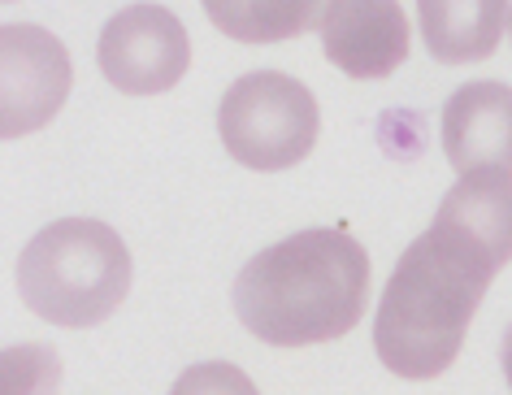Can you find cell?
<instances>
[{"instance_id":"7","label":"cell","mask_w":512,"mask_h":395,"mask_svg":"<svg viewBox=\"0 0 512 395\" xmlns=\"http://www.w3.org/2000/svg\"><path fill=\"white\" fill-rule=\"evenodd\" d=\"M322 53L348 79H387L408 57L400 0H335L322 22Z\"/></svg>"},{"instance_id":"8","label":"cell","mask_w":512,"mask_h":395,"mask_svg":"<svg viewBox=\"0 0 512 395\" xmlns=\"http://www.w3.org/2000/svg\"><path fill=\"white\" fill-rule=\"evenodd\" d=\"M443 157L456 174H512V87L482 79L465 83L443 105Z\"/></svg>"},{"instance_id":"14","label":"cell","mask_w":512,"mask_h":395,"mask_svg":"<svg viewBox=\"0 0 512 395\" xmlns=\"http://www.w3.org/2000/svg\"><path fill=\"white\" fill-rule=\"evenodd\" d=\"M504 378H508V387H512V326H508V335H504Z\"/></svg>"},{"instance_id":"12","label":"cell","mask_w":512,"mask_h":395,"mask_svg":"<svg viewBox=\"0 0 512 395\" xmlns=\"http://www.w3.org/2000/svg\"><path fill=\"white\" fill-rule=\"evenodd\" d=\"M57 387H61L57 352L40 348V343L5 352V391L0 395H57Z\"/></svg>"},{"instance_id":"6","label":"cell","mask_w":512,"mask_h":395,"mask_svg":"<svg viewBox=\"0 0 512 395\" xmlns=\"http://www.w3.org/2000/svg\"><path fill=\"white\" fill-rule=\"evenodd\" d=\"M100 74L126 96H161L191 66V40L165 5H126L100 31Z\"/></svg>"},{"instance_id":"1","label":"cell","mask_w":512,"mask_h":395,"mask_svg":"<svg viewBox=\"0 0 512 395\" xmlns=\"http://www.w3.org/2000/svg\"><path fill=\"white\" fill-rule=\"evenodd\" d=\"M369 257L348 231L313 226L256 252L235 278V313L261 343L309 348L361 326Z\"/></svg>"},{"instance_id":"10","label":"cell","mask_w":512,"mask_h":395,"mask_svg":"<svg viewBox=\"0 0 512 395\" xmlns=\"http://www.w3.org/2000/svg\"><path fill=\"white\" fill-rule=\"evenodd\" d=\"M434 218L460 231L469 244H478L504 270L512 261V174L508 170L460 174Z\"/></svg>"},{"instance_id":"3","label":"cell","mask_w":512,"mask_h":395,"mask_svg":"<svg viewBox=\"0 0 512 395\" xmlns=\"http://www.w3.org/2000/svg\"><path fill=\"white\" fill-rule=\"evenodd\" d=\"M131 291V252L96 218L44 226L18 257L22 304L61 330H87L122 309Z\"/></svg>"},{"instance_id":"15","label":"cell","mask_w":512,"mask_h":395,"mask_svg":"<svg viewBox=\"0 0 512 395\" xmlns=\"http://www.w3.org/2000/svg\"><path fill=\"white\" fill-rule=\"evenodd\" d=\"M508 35H512V18H508Z\"/></svg>"},{"instance_id":"11","label":"cell","mask_w":512,"mask_h":395,"mask_svg":"<svg viewBox=\"0 0 512 395\" xmlns=\"http://www.w3.org/2000/svg\"><path fill=\"white\" fill-rule=\"evenodd\" d=\"M209 22L239 44H283L322 31L335 0H200Z\"/></svg>"},{"instance_id":"5","label":"cell","mask_w":512,"mask_h":395,"mask_svg":"<svg viewBox=\"0 0 512 395\" xmlns=\"http://www.w3.org/2000/svg\"><path fill=\"white\" fill-rule=\"evenodd\" d=\"M74 87L66 44L31 22L0 31V135L22 139L61 113Z\"/></svg>"},{"instance_id":"2","label":"cell","mask_w":512,"mask_h":395,"mask_svg":"<svg viewBox=\"0 0 512 395\" xmlns=\"http://www.w3.org/2000/svg\"><path fill=\"white\" fill-rule=\"evenodd\" d=\"M495 274L499 265L478 244L434 218L387 278L374 317L378 361L400 378H439L465 348L469 322Z\"/></svg>"},{"instance_id":"4","label":"cell","mask_w":512,"mask_h":395,"mask_svg":"<svg viewBox=\"0 0 512 395\" xmlns=\"http://www.w3.org/2000/svg\"><path fill=\"white\" fill-rule=\"evenodd\" d=\"M317 131H322V109L313 92L278 70L243 74L217 105V135L226 144V157L261 174L300 165L313 152Z\"/></svg>"},{"instance_id":"9","label":"cell","mask_w":512,"mask_h":395,"mask_svg":"<svg viewBox=\"0 0 512 395\" xmlns=\"http://www.w3.org/2000/svg\"><path fill=\"white\" fill-rule=\"evenodd\" d=\"M508 18V0H417L421 40L443 66L486 61L504 40Z\"/></svg>"},{"instance_id":"13","label":"cell","mask_w":512,"mask_h":395,"mask_svg":"<svg viewBox=\"0 0 512 395\" xmlns=\"http://www.w3.org/2000/svg\"><path fill=\"white\" fill-rule=\"evenodd\" d=\"M170 395H261L256 382L230 361H204L178 374Z\"/></svg>"}]
</instances>
